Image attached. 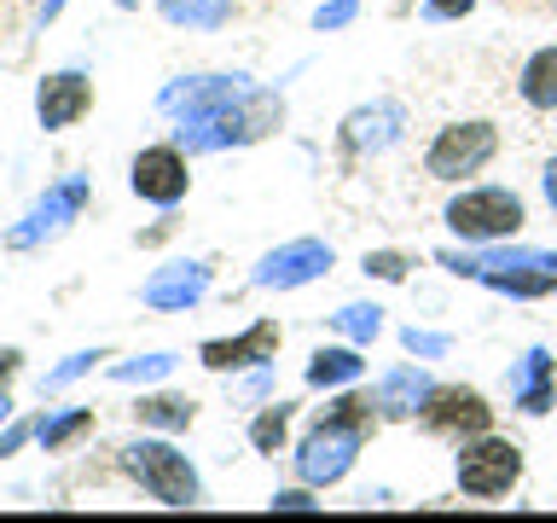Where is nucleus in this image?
<instances>
[{
	"label": "nucleus",
	"mask_w": 557,
	"mask_h": 523,
	"mask_svg": "<svg viewBox=\"0 0 557 523\" xmlns=\"http://www.w3.org/2000/svg\"><path fill=\"white\" fill-rule=\"evenodd\" d=\"M517 94L529 111H557V47H540L517 76Z\"/></svg>",
	"instance_id": "aec40b11"
},
{
	"label": "nucleus",
	"mask_w": 557,
	"mask_h": 523,
	"mask_svg": "<svg viewBox=\"0 0 557 523\" xmlns=\"http://www.w3.org/2000/svg\"><path fill=\"white\" fill-rule=\"evenodd\" d=\"M134 418L146 430H191L198 401H191V396H139L134 401Z\"/></svg>",
	"instance_id": "412c9836"
},
{
	"label": "nucleus",
	"mask_w": 557,
	"mask_h": 523,
	"mask_svg": "<svg viewBox=\"0 0 557 523\" xmlns=\"http://www.w3.org/2000/svg\"><path fill=\"white\" fill-rule=\"evenodd\" d=\"M87 430H94V408H59V413H47L41 425H35V442H41L47 453H64V448H76Z\"/></svg>",
	"instance_id": "4be33fe9"
},
{
	"label": "nucleus",
	"mask_w": 557,
	"mask_h": 523,
	"mask_svg": "<svg viewBox=\"0 0 557 523\" xmlns=\"http://www.w3.org/2000/svg\"><path fill=\"white\" fill-rule=\"evenodd\" d=\"M360 273H366V279H383V285H400V279L412 273V256H407V251H366Z\"/></svg>",
	"instance_id": "bb28decb"
},
{
	"label": "nucleus",
	"mask_w": 557,
	"mask_h": 523,
	"mask_svg": "<svg viewBox=\"0 0 557 523\" xmlns=\"http://www.w3.org/2000/svg\"><path fill=\"white\" fill-rule=\"evenodd\" d=\"M122 471L146 488L157 506H169V512H191V506L203 500V483L191 460L174 442H151V436H139V442L122 448Z\"/></svg>",
	"instance_id": "f257e3e1"
},
{
	"label": "nucleus",
	"mask_w": 557,
	"mask_h": 523,
	"mask_svg": "<svg viewBox=\"0 0 557 523\" xmlns=\"http://www.w3.org/2000/svg\"><path fill=\"white\" fill-rule=\"evenodd\" d=\"M366 442V430L360 425H348V418L337 413H320L313 418V430L296 442V477H302L308 488H331V483H343L348 471H355V453Z\"/></svg>",
	"instance_id": "20e7f679"
},
{
	"label": "nucleus",
	"mask_w": 557,
	"mask_h": 523,
	"mask_svg": "<svg viewBox=\"0 0 557 523\" xmlns=\"http://www.w3.org/2000/svg\"><path fill=\"white\" fill-rule=\"evenodd\" d=\"M400 129H407V111H400L395 99H372V105H360V111H348L343 117V129H337V139L348 151H389L395 139H400Z\"/></svg>",
	"instance_id": "2eb2a0df"
},
{
	"label": "nucleus",
	"mask_w": 557,
	"mask_h": 523,
	"mask_svg": "<svg viewBox=\"0 0 557 523\" xmlns=\"http://www.w3.org/2000/svg\"><path fill=\"white\" fill-rule=\"evenodd\" d=\"M430 390H435V378L424 373V366H389V373L377 378L372 401H377L383 418H418V408L430 401Z\"/></svg>",
	"instance_id": "f3484780"
},
{
	"label": "nucleus",
	"mask_w": 557,
	"mask_h": 523,
	"mask_svg": "<svg viewBox=\"0 0 557 523\" xmlns=\"http://www.w3.org/2000/svg\"><path fill=\"white\" fill-rule=\"evenodd\" d=\"M278 343H285L278 320H256L250 331H238V338H209L198 349V361L209 373H244V366H268L278 355Z\"/></svg>",
	"instance_id": "f8f14e48"
},
{
	"label": "nucleus",
	"mask_w": 557,
	"mask_h": 523,
	"mask_svg": "<svg viewBox=\"0 0 557 523\" xmlns=\"http://www.w3.org/2000/svg\"><path fill=\"white\" fill-rule=\"evenodd\" d=\"M552 12H557V0H552Z\"/></svg>",
	"instance_id": "4c0bfd02"
},
{
	"label": "nucleus",
	"mask_w": 557,
	"mask_h": 523,
	"mask_svg": "<svg viewBox=\"0 0 557 523\" xmlns=\"http://www.w3.org/2000/svg\"><path fill=\"white\" fill-rule=\"evenodd\" d=\"M278 122H285V99L268 94V87H250L233 111H221L215 122H198V129H174V146L181 151H226V146H256L268 139Z\"/></svg>",
	"instance_id": "f03ea898"
},
{
	"label": "nucleus",
	"mask_w": 557,
	"mask_h": 523,
	"mask_svg": "<svg viewBox=\"0 0 557 523\" xmlns=\"http://www.w3.org/2000/svg\"><path fill=\"white\" fill-rule=\"evenodd\" d=\"M128 186H134V198H146L157 209H174V204L186 198V186H191L186 151L181 146H146L128 163Z\"/></svg>",
	"instance_id": "9d476101"
},
{
	"label": "nucleus",
	"mask_w": 557,
	"mask_h": 523,
	"mask_svg": "<svg viewBox=\"0 0 557 523\" xmlns=\"http://www.w3.org/2000/svg\"><path fill=\"white\" fill-rule=\"evenodd\" d=\"M482 285L499 296H557V268L517 262V268H482Z\"/></svg>",
	"instance_id": "6ab92c4d"
},
{
	"label": "nucleus",
	"mask_w": 557,
	"mask_h": 523,
	"mask_svg": "<svg viewBox=\"0 0 557 523\" xmlns=\"http://www.w3.org/2000/svg\"><path fill=\"white\" fill-rule=\"evenodd\" d=\"M505 384H511V401L529 418L552 413V401H557V361H552V349H529V355L505 373Z\"/></svg>",
	"instance_id": "dca6fc26"
},
{
	"label": "nucleus",
	"mask_w": 557,
	"mask_h": 523,
	"mask_svg": "<svg viewBox=\"0 0 557 523\" xmlns=\"http://www.w3.org/2000/svg\"><path fill=\"white\" fill-rule=\"evenodd\" d=\"M540 192H546V204H552V216H557V157L540 169Z\"/></svg>",
	"instance_id": "f704fd0d"
},
{
	"label": "nucleus",
	"mask_w": 557,
	"mask_h": 523,
	"mask_svg": "<svg viewBox=\"0 0 557 523\" xmlns=\"http://www.w3.org/2000/svg\"><path fill=\"white\" fill-rule=\"evenodd\" d=\"M476 0H424V17H435V24H447V17H465Z\"/></svg>",
	"instance_id": "2f4dec72"
},
{
	"label": "nucleus",
	"mask_w": 557,
	"mask_h": 523,
	"mask_svg": "<svg viewBox=\"0 0 557 523\" xmlns=\"http://www.w3.org/2000/svg\"><path fill=\"white\" fill-rule=\"evenodd\" d=\"M331 244L325 239H290V244H278V251H268L256 262V273H250V285L261 291H302L313 285V279H325L331 273Z\"/></svg>",
	"instance_id": "1a4fd4ad"
},
{
	"label": "nucleus",
	"mask_w": 557,
	"mask_h": 523,
	"mask_svg": "<svg viewBox=\"0 0 557 523\" xmlns=\"http://www.w3.org/2000/svg\"><path fill=\"white\" fill-rule=\"evenodd\" d=\"M355 12H360V0H325L313 12V29H343V24H355Z\"/></svg>",
	"instance_id": "c756f323"
},
{
	"label": "nucleus",
	"mask_w": 557,
	"mask_h": 523,
	"mask_svg": "<svg viewBox=\"0 0 557 523\" xmlns=\"http://www.w3.org/2000/svg\"><path fill=\"white\" fill-rule=\"evenodd\" d=\"M442 221L459 233L465 244H505L522 233V221H529V209L511 186H465L459 198L442 209Z\"/></svg>",
	"instance_id": "7ed1b4c3"
},
{
	"label": "nucleus",
	"mask_w": 557,
	"mask_h": 523,
	"mask_svg": "<svg viewBox=\"0 0 557 523\" xmlns=\"http://www.w3.org/2000/svg\"><path fill=\"white\" fill-rule=\"evenodd\" d=\"M174 366H181V361H174L169 349H157V355H139V361H116L111 378L116 384H157V378H169Z\"/></svg>",
	"instance_id": "a878e982"
},
{
	"label": "nucleus",
	"mask_w": 557,
	"mask_h": 523,
	"mask_svg": "<svg viewBox=\"0 0 557 523\" xmlns=\"http://www.w3.org/2000/svg\"><path fill=\"white\" fill-rule=\"evenodd\" d=\"M418 425L430 436H447V442H470V436L494 430V408H487V396L470 390V384H435L430 401L418 408Z\"/></svg>",
	"instance_id": "0eeeda50"
},
{
	"label": "nucleus",
	"mask_w": 557,
	"mask_h": 523,
	"mask_svg": "<svg viewBox=\"0 0 557 523\" xmlns=\"http://www.w3.org/2000/svg\"><path fill=\"white\" fill-rule=\"evenodd\" d=\"M366 361H360V343H331V349H313L308 355V384L313 390H348L360 384Z\"/></svg>",
	"instance_id": "a211bd4d"
},
{
	"label": "nucleus",
	"mask_w": 557,
	"mask_h": 523,
	"mask_svg": "<svg viewBox=\"0 0 557 523\" xmlns=\"http://www.w3.org/2000/svg\"><path fill=\"white\" fill-rule=\"evenodd\" d=\"M0 418H12V396H0Z\"/></svg>",
	"instance_id": "e433bc0d"
},
{
	"label": "nucleus",
	"mask_w": 557,
	"mask_h": 523,
	"mask_svg": "<svg viewBox=\"0 0 557 523\" xmlns=\"http://www.w3.org/2000/svg\"><path fill=\"white\" fill-rule=\"evenodd\" d=\"M59 7H64V0H47V7H41V17H59Z\"/></svg>",
	"instance_id": "c9c22d12"
},
{
	"label": "nucleus",
	"mask_w": 557,
	"mask_h": 523,
	"mask_svg": "<svg viewBox=\"0 0 557 523\" xmlns=\"http://www.w3.org/2000/svg\"><path fill=\"white\" fill-rule=\"evenodd\" d=\"M203 296H209V268L203 262H169V268H157L146 279L139 303L157 308V314H186V308H198Z\"/></svg>",
	"instance_id": "4468645a"
},
{
	"label": "nucleus",
	"mask_w": 557,
	"mask_h": 523,
	"mask_svg": "<svg viewBox=\"0 0 557 523\" xmlns=\"http://www.w3.org/2000/svg\"><path fill=\"white\" fill-rule=\"evenodd\" d=\"M494 151H499V129H494V122L465 117V122H447V129L430 139L424 169H430V181L459 186V181H470V174H482L487 163H494Z\"/></svg>",
	"instance_id": "423d86ee"
},
{
	"label": "nucleus",
	"mask_w": 557,
	"mask_h": 523,
	"mask_svg": "<svg viewBox=\"0 0 557 523\" xmlns=\"http://www.w3.org/2000/svg\"><path fill=\"white\" fill-rule=\"evenodd\" d=\"M157 12L174 29H221L233 24V0H157Z\"/></svg>",
	"instance_id": "5701e85b"
},
{
	"label": "nucleus",
	"mask_w": 557,
	"mask_h": 523,
	"mask_svg": "<svg viewBox=\"0 0 557 523\" xmlns=\"http://www.w3.org/2000/svg\"><path fill=\"white\" fill-rule=\"evenodd\" d=\"M94 361H111V349H82V355H70L64 366H52V373L41 378V396H47V390H64V384H76L82 373H94Z\"/></svg>",
	"instance_id": "cd10ccee"
},
{
	"label": "nucleus",
	"mask_w": 557,
	"mask_h": 523,
	"mask_svg": "<svg viewBox=\"0 0 557 523\" xmlns=\"http://www.w3.org/2000/svg\"><path fill=\"white\" fill-rule=\"evenodd\" d=\"M453 471H459V495L465 500H499L522 483V448L494 436V430H482V436H470V442H459Z\"/></svg>",
	"instance_id": "39448f33"
},
{
	"label": "nucleus",
	"mask_w": 557,
	"mask_h": 523,
	"mask_svg": "<svg viewBox=\"0 0 557 523\" xmlns=\"http://www.w3.org/2000/svg\"><path fill=\"white\" fill-rule=\"evenodd\" d=\"M82 204H87V181H82V174H70V181H59L41 204L29 209L24 227H12L7 244H12V251H29V244H41V239H52V233H64V227L82 216Z\"/></svg>",
	"instance_id": "9b49d317"
},
{
	"label": "nucleus",
	"mask_w": 557,
	"mask_h": 523,
	"mask_svg": "<svg viewBox=\"0 0 557 523\" xmlns=\"http://www.w3.org/2000/svg\"><path fill=\"white\" fill-rule=\"evenodd\" d=\"M250 76H181L163 87V111L181 117V129H198V122H215L221 111H233V105L250 94Z\"/></svg>",
	"instance_id": "6e6552de"
},
{
	"label": "nucleus",
	"mask_w": 557,
	"mask_h": 523,
	"mask_svg": "<svg viewBox=\"0 0 557 523\" xmlns=\"http://www.w3.org/2000/svg\"><path fill=\"white\" fill-rule=\"evenodd\" d=\"M273 512H320V500L308 495V483H302V488H278V495H273Z\"/></svg>",
	"instance_id": "7c9ffc66"
},
{
	"label": "nucleus",
	"mask_w": 557,
	"mask_h": 523,
	"mask_svg": "<svg viewBox=\"0 0 557 523\" xmlns=\"http://www.w3.org/2000/svg\"><path fill=\"white\" fill-rule=\"evenodd\" d=\"M17 366H24V355H17V349H0V396H7V384L17 378Z\"/></svg>",
	"instance_id": "72a5a7b5"
},
{
	"label": "nucleus",
	"mask_w": 557,
	"mask_h": 523,
	"mask_svg": "<svg viewBox=\"0 0 557 523\" xmlns=\"http://www.w3.org/2000/svg\"><path fill=\"white\" fill-rule=\"evenodd\" d=\"M290 418H296V401H273V408H261L256 425H250V448L256 453H278V448H285V436H290Z\"/></svg>",
	"instance_id": "393cba45"
},
{
	"label": "nucleus",
	"mask_w": 557,
	"mask_h": 523,
	"mask_svg": "<svg viewBox=\"0 0 557 523\" xmlns=\"http://www.w3.org/2000/svg\"><path fill=\"white\" fill-rule=\"evenodd\" d=\"M400 343H407V355H424V361H435V355H447V349H453L447 331H418V326L400 331Z\"/></svg>",
	"instance_id": "c85d7f7f"
},
{
	"label": "nucleus",
	"mask_w": 557,
	"mask_h": 523,
	"mask_svg": "<svg viewBox=\"0 0 557 523\" xmlns=\"http://www.w3.org/2000/svg\"><path fill=\"white\" fill-rule=\"evenodd\" d=\"M331 331H343L348 343H377V331H383V308L377 303H343L337 314H331Z\"/></svg>",
	"instance_id": "b1692460"
},
{
	"label": "nucleus",
	"mask_w": 557,
	"mask_h": 523,
	"mask_svg": "<svg viewBox=\"0 0 557 523\" xmlns=\"http://www.w3.org/2000/svg\"><path fill=\"white\" fill-rule=\"evenodd\" d=\"M35 436V425H12V430H0V460H7V453H17Z\"/></svg>",
	"instance_id": "473e14b6"
},
{
	"label": "nucleus",
	"mask_w": 557,
	"mask_h": 523,
	"mask_svg": "<svg viewBox=\"0 0 557 523\" xmlns=\"http://www.w3.org/2000/svg\"><path fill=\"white\" fill-rule=\"evenodd\" d=\"M87 111H94V82H87L82 70H52V76L35 87V117H41L47 134L76 129Z\"/></svg>",
	"instance_id": "ddd939ff"
}]
</instances>
